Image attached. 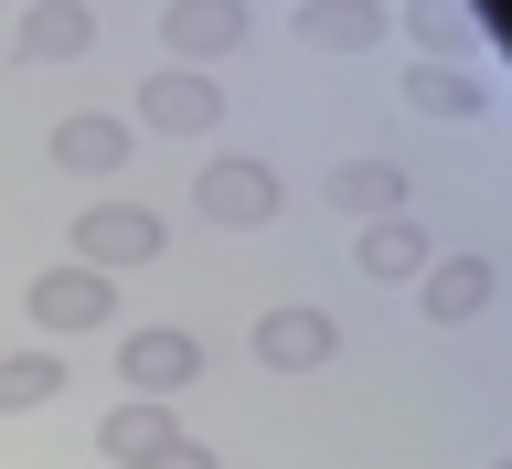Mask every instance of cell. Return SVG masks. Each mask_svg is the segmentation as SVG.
I'll return each mask as SVG.
<instances>
[{"label":"cell","mask_w":512,"mask_h":469,"mask_svg":"<svg viewBox=\"0 0 512 469\" xmlns=\"http://www.w3.org/2000/svg\"><path fill=\"white\" fill-rule=\"evenodd\" d=\"M406 32L427 64H491V32H480L470 0H406Z\"/></svg>","instance_id":"4fadbf2b"},{"label":"cell","mask_w":512,"mask_h":469,"mask_svg":"<svg viewBox=\"0 0 512 469\" xmlns=\"http://www.w3.org/2000/svg\"><path fill=\"white\" fill-rule=\"evenodd\" d=\"M406 107H427V118H491V75L480 64H406Z\"/></svg>","instance_id":"2e32d148"},{"label":"cell","mask_w":512,"mask_h":469,"mask_svg":"<svg viewBox=\"0 0 512 469\" xmlns=\"http://www.w3.org/2000/svg\"><path fill=\"white\" fill-rule=\"evenodd\" d=\"M192 203H203L214 235H267L288 214V182H278V160H256V150H203L192 160Z\"/></svg>","instance_id":"6da1fadb"},{"label":"cell","mask_w":512,"mask_h":469,"mask_svg":"<svg viewBox=\"0 0 512 469\" xmlns=\"http://www.w3.org/2000/svg\"><path fill=\"white\" fill-rule=\"evenodd\" d=\"M235 43H246V0H171V11H160V54L182 64V75L224 64Z\"/></svg>","instance_id":"52a82bcc"},{"label":"cell","mask_w":512,"mask_h":469,"mask_svg":"<svg viewBox=\"0 0 512 469\" xmlns=\"http://www.w3.org/2000/svg\"><path fill=\"white\" fill-rule=\"evenodd\" d=\"M22 320H43V331H107V320H118V278H96V267H75V256H64V267H43V278L22 288Z\"/></svg>","instance_id":"277c9868"},{"label":"cell","mask_w":512,"mask_h":469,"mask_svg":"<svg viewBox=\"0 0 512 469\" xmlns=\"http://www.w3.org/2000/svg\"><path fill=\"white\" fill-rule=\"evenodd\" d=\"M288 32H299L310 54H374L395 22H384V0H299V11H288Z\"/></svg>","instance_id":"30bf717a"},{"label":"cell","mask_w":512,"mask_h":469,"mask_svg":"<svg viewBox=\"0 0 512 469\" xmlns=\"http://www.w3.org/2000/svg\"><path fill=\"white\" fill-rule=\"evenodd\" d=\"M416 299H427V320H438V331H470V320H491V299H502V256H480V246L427 256Z\"/></svg>","instance_id":"5b68a950"},{"label":"cell","mask_w":512,"mask_h":469,"mask_svg":"<svg viewBox=\"0 0 512 469\" xmlns=\"http://www.w3.org/2000/svg\"><path fill=\"white\" fill-rule=\"evenodd\" d=\"M427 256H438V235H427L416 214H384V224H363V235H352V267H363L374 288H406V278H427Z\"/></svg>","instance_id":"8fae6325"},{"label":"cell","mask_w":512,"mask_h":469,"mask_svg":"<svg viewBox=\"0 0 512 469\" xmlns=\"http://www.w3.org/2000/svg\"><path fill=\"white\" fill-rule=\"evenodd\" d=\"M139 128H150V139H214V128H224V86L160 64L150 86H139Z\"/></svg>","instance_id":"8992f818"},{"label":"cell","mask_w":512,"mask_h":469,"mask_svg":"<svg viewBox=\"0 0 512 469\" xmlns=\"http://www.w3.org/2000/svg\"><path fill=\"white\" fill-rule=\"evenodd\" d=\"M118 374H128V395L182 406L192 384H203V331H182V320H139V331H118Z\"/></svg>","instance_id":"7a4b0ae2"},{"label":"cell","mask_w":512,"mask_h":469,"mask_svg":"<svg viewBox=\"0 0 512 469\" xmlns=\"http://www.w3.org/2000/svg\"><path fill=\"white\" fill-rule=\"evenodd\" d=\"M288 11H299V0H288Z\"/></svg>","instance_id":"d6986e66"},{"label":"cell","mask_w":512,"mask_h":469,"mask_svg":"<svg viewBox=\"0 0 512 469\" xmlns=\"http://www.w3.org/2000/svg\"><path fill=\"white\" fill-rule=\"evenodd\" d=\"M331 352H342V320L310 310V299H288V310L256 320V363H267V374H320Z\"/></svg>","instance_id":"ba28073f"},{"label":"cell","mask_w":512,"mask_h":469,"mask_svg":"<svg viewBox=\"0 0 512 469\" xmlns=\"http://www.w3.org/2000/svg\"><path fill=\"white\" fill-rule=\"evenodd\" d=\"M171 438H182V406H150V395H128V406H107V416H96V448H107L118 469L160 459Z\"/></svg>","instance_id":"5bb4252c"},{"label":"cell","mask_w":512,"mask_h":469,"mask_svg":"<svg viewBox=\"0 0 512 469\" xmlns=\"http://www.w3.org/2000/svg\"><path fill=\"white\" fill-rule=\"evenodd\" d=\"M139 469H224V459H214V448H203V438H171V448H160V459H139Z\"/></svg>","instance_id":"ac0fdd59"},{"label":"cell","mask_w":512,"mask_h":469,"mask_svg":"<svg viewBox=\"0 0 512 469\" xmlns=\"http://www.w3.org/2000/svg\"><path fill=\"white\" fill-rule=\"evenodd\" d=\"M331 214H352V224L406 214V160H342L331 171Z\"/></svg>","instance_id":"9a60e30c"},{"label":"cell","mask_w":512,"mask_h":469,"mask_svg":"<svg viewBox=\"0 0 512 469\" xmlns=\"http://www.w3.org/2000/svg\"><path fill=\"white\" fill-rule=\"evenodd\" d=\"M128 139H139L128 118H107V107H75V118H54V139H43V160H54V171H75V182H118Z\"/></svg>","instance_id":"9c48e42d"},{"label":"cell","mask_w":512,"mask_h":469,"mask_svg":"<svg viewBox=\"0 0 512 469\" xmlns=\"http://www.w3.org/2000/svg\"><path fill=\"white\" fill-rule=\"evenodd\" d=\"M22 64H86L96 54V11L86 0H22Z\"/></svg>","instance_id":"7c38bea8"},{"label":"cell","mask_w":512,"mask_h":469,"mask_svg":"<svg viewBox=\"0 0 512 469\" xmlns=\"http://www.w3.org/2000/svg\"><path fill=\"white\" fill-rule=\"evenodd\" d=\"M64 395V352H0V416H43Z\"/></svg>","instance_id":"e0dca14e"},{"label":"cell","mask_w":512,"mask_h":469,"mask_svg":"<svg viewBox=\"0 0 512 469\" xmlns=\"http://www.w3.org/2000/svg\"><path fill=\"white\" fill-rule=\"evenodd\" d=\"M160 246H171V235H160L150 203H118V192H107V203H86V214H75V267H96V278H118V267H150Z\"/></svg>","instance_id":"3957f363"}]
</instances>
